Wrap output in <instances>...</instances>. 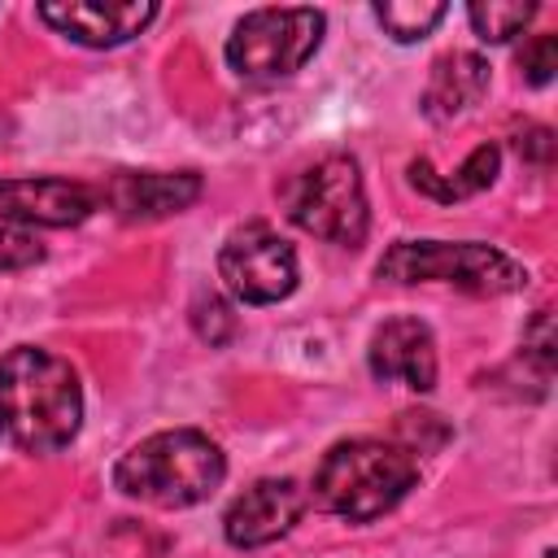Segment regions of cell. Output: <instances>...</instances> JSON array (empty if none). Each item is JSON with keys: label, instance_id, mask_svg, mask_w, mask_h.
Here are the masks:
<instances>
[{"label": "cell", "instance_id": "cell-13", "mask_svg": "<svg viewBox=\"0 0 558 558\" xmlns=\"http://www.w3.org/2000/svg\"><path fill=\"white\" fill-rule=\"evenodd\" d=\"M488 92V61L480 52H445L432 65V78L423 87V113L432 122H449L466 109H475Z\"/></svg>", "mask_w": 558, "mask_h": 558}, {"label": "cell", "instance_id": "cell-7", "mask_svg": "<svg viewBox=\"0 0 558 558\" xmlns=\"http://www.w3.org/2000/svg\"><path fill=\"white\" fill-rule=\"evenodd\" d=\"M296 275V253L270 222H244L218 248V279L244 305H275L292 296Z\"/></svg>", "mask_w": 558, "mask_h": 558}, {"label": "cell", "instance_id": "cell-16", "mask_svg": "<svg viewBox=\"0 0 558 558\" xmlns=\"http://www.w3.org/2000/svg\"><path fill=\"white\" fill-rule=\"evenodd\" d=\"M449 9L440 0H388L375 4V22L397 39V44H414L423 35H432V26L445 17Z\"/></svg>", "mask_w": 558, "mask_h": 558}, {"label": "cell", "instance_id": "cell-6", "mask_svg": "<svg viewBox=\"0 0 558 558\" xmlns=\"http://www.w3.org/2000/svg\"><path fill=\"white\" fill-rule=\"evenodd\" d=\"M327 17L318 9H253L227 35V65L248 83L296 74L323 39Z\"/></svg>", "mask_w": 558, "mask_h": 558}, {"label": "cell", "instance_id": "cell-17", "mask_svg": "<svg viewBox=\"0 0 558 558\" xmlns=\"http://www.w3.org/2000/svg\"><path fill=\"white\" fill-rule=\"evenodd\" d=\"M192 327H196L201 340L227 344V340L235 336V314H231V305H227L222 296H196V305H192Z\"/></svg>", "mask_w": 558, "mask_h": 558}, {"label": "cell", "instance_id": "cell-20", "mask_svg": "<svg viewBox=\"0 0 558 558\" xmlns=\"http://www.w3.org/2000/svg\"><path fill=\"white\" fill-rule=\"evenodd\" d=\"M523 353L541 366V375L554 371V318H549V310H536L532 323L523 327Z\"/></svg>", "mask_w": 558, "mask_h": 558}, {"label": "cell", "instance_id": "cell-10", "mask_svg": "<svg viewBox=\"0 0 558 558\" xmlns=\"http://www.w3.org/2000/svg\"><path fill=\"white\" fill-rule=\"evenodd\" d=\"M366 366L379 384H405L410 392H432L436 388V340L432 327L418 318H388L375 327Z\"/></svg>", "mask_w": 558, "mask_h": 558}, {"label": "cell", "instance_id": "cell-11", "mask_svg": "<svg viewBox=\"0 0 558 558\" xmlns=\"http://www.w3.org/2000/svg\"><path fill=\"white\" fill-rule=\"evenodd\" d=\"M96 209V192L70 179H0L4 227H74Z\"/></svg>", "mask_w": 558, "mask_h": 558}, {"label": "cell", "instance_id": "cell-15", "mask_svg": "<svg viewBox=\"0 0 558 558\" xmlns=\"http://www.w3.org/2000/svg\"><path fill=\"white\" fill-rule=\"evenodd\" d=\"M466 17L484 44H506L536 17V0H475Z\"/></svg>", "mask_w": 558, "mask_h": 558}, {"label": "cell", "instance_id": "cell-18", "mask_svg": "<svg viewBox=\"0 0 558 558\" xmlns=\"http://www.w3.org/2000/svg\"><path fill=\"white\" fill-rule=\"evenodd\" d=\"M519 70L532 87H545L558 70V35H532L519 52Z\"/></svg>", "mask_w": 558, "mask_h": 558}, {"label": "cell", "instance_id": "cell-2", "mask_svg": "<svg viewBox=\"0 0 558 558\" xmlns=\"http://www.w3.org/2000/svg\"><path fill=\"white\" fill-rule=\"evenodd\" d=\"M222 475H227L222 449L196 427L153 432L140 445H131L113 466V484L126 497L161 510H183L205 501L222 484Z\"/></svg>", "mask_w": 558, "mask_h": 558}, {"label": "cell", "instance_id": "cell-3", "mask_svg": "<svg viewBox=\"0 0 558 558\" xmlns=\"http://www.w3.org/2000/svg\"><path fill=\"white\" fill-rule=\"evenodd\" d=\"M418 480V462L405 445L397 440H340L323 453L314 471V497L323 510L349 519V523H371L388 514Z\"/></svg>", "mask_w": 558, "mask_h": 558}, {"label": "cell", "instance_id": "cell-9", "mask_svg": "<svg viewBox=\"0 0 558 558\" xmlns=\"http://www.w3.org/2000/svg\"><path fill=\"white\" fill-rule=\"evenodd\" d=\"M305 501L310 497L296 480H257L227 506L222 532L235 549H262L305 514Z\"/></svg>", "mask_w": 558, "mask_h": 558}, {"label": "cell", "instance_id": "cell-4", "mask_svg": "<svg viewBox=\"0 0 558 558\" xmlns=\"http://www.w3.org/2000/svg\"><path fill=\"white\" fill-rule=\"evenodd\" d=\"M375 270L392 283H453L475 296H501L527 283V270L514 257L480 240H401Z\"/></svg>", "mask_w": 558, "mask_h": 558}, {"label": "cell", "instance_id": "cell-12", "mask_svg": "<svg viewBox=\"0 0 558 558\" xmlns=\"http://www.w3.org/2000/svg\"><path fill=\"white\" fill-rule=\"evenodd\" d=\"M196 196H201V174H192V170H174V174L126 170V174H113L105 187V201L131 222H157V218L183 214Z\"/></svg>", "mask_w": 558, "mask_h": 558}, {"label": "cell", "instance_id": "cell-8", "mask_svg": "<svg viewBox=\"0 0 558 558\" xmlns=\"http://www.w3.org/2000/svg\"><path fill=\"white\" fill-rule=\"evenodd\" d=\"M39 17L74 44L113 48L140 35L157 17V4L153 0H48L39 4Z\"/></svg>", "mask_w": 558, "mask_h": 558}, {"label": "cell", "instance_id": "cell-14", "mask_svg": "<svg viewBox=\"0 0 558 558\" xmlns=\"http://www.w3.org/2000/svg\"><path fill=\"white\" fill-rule=\"evenodd\" d=\"M497 170H501V148H497V144H480V148L466 153V161H462L453 174H436L427 157H414V161H410V183H414L423 196H432V201H440V205H453V201H466V196L484 192V187L497 179Z\"/></svg>", "mask_w": 558, "mask_h": 558}, {"label": "cell", "instance_id": "cell-5", "mask_svg": "<svg viewBox=\"0 0 558 558\" xmlns=\"http://www.w3.org/2000/svg\"><path fill=\"white\" fill-rule=\"evenodd\" d=\"M283 209L301 231L340 248H357L371 227L362 170L349 153H327L301 174H292L283 187Z\"/></svg>", "mask_w": 558, "mask_h": 558}, {"label": "cell", "instance_id": "cell-21", "mask_svg": "<svg viewBox=\"0 0 558 558\" xmlns=\"http://www.w3.org/2000/svg\"><path fill=\"white\" fill-rule=\"evenodd\" d=\"M514 148H519V157H527L536 166H549L554 161V131L549 126H523L514 135Z\"/></svg>", "mask_w": 558, "mask_h": 558}, {"label": "cell", "instance_id": "cell-1", "mask_svg": "<svg viewBox=\"0 0 558 558\" xmlns=\"http://www.w3.org/2000/svg\"><path fill=\"white\" fill-rule=\"evenodd\" d=\"M83 427V388L65 357L17 344L0 357V436L22 453H61Z\"/></svg>", "mask_w": 558, "mask_h": 558}, {"label": "cell", "instance_id": "cell-19", "mask_svg": "<svg viewBox=\"0 0 558 558\" xmlns=\"http://www.w3.org/2000/svg\"><path fill=\"white\" fill-rule=\"evenodd\" d=\"M35 262H44V244L31 231H17V227H4L0 222V275L26 270Z\"/></svg>", "mask_w": 558, "mask_h": 558}]
</instances>
